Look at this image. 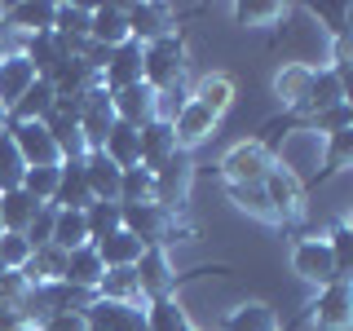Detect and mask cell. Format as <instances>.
I'll return each instance as SVG.
<instances>
[{
    "instance_id": "obj_1",
    "label": "cell",
    "mask_w": 353,
    "mask_h": 331,
    "mask_svg": "<svg viewBox=\"0 0 353 331\" xmlns=\"http://www.w3.org/2000/svg\"><path fill=\"white\" fill-rule=\"evenodd\" d=\"M181 75H185V40L176 31L141 44V84L146 88L163 93V88L181 84Z\"/></svg>"
},
{
    "instance_id": "obj_2",
    "label": "cell",
    "mask_w": 353,
    "mask_h": 331,
    "mask_svg": "<svg viewBox=\"0 0 353 331\" xmlns=\"http://www.w3.org/2000/svg\"><path fill=\"white\" fill-rule=\"evenodd\" d=\"M274 168V154L265 141H239L234 150L221 159V172H225L230 185H261Z\"/></svg>"
},
{
    "instance_id": "obj_3",
    "label": "cell",
    "mask_w": 353,
    "mask_h": 331,
    "mask_svg": "<svg viewBox=\"0 0 353 331\" xmlns=\"http://www.w3.org/2000/svg\"><path fill=\"white\" fill-rule=\"evenodd\" d=\"M119 230H128L141 248H163V234L172 230V212L159 203H119Z\"/></svg>"
},
{
    "instance_id": "obj_4",
    "label": "cell",
    "mask_w": 353,
    "mask_h": 331,
    "mask_svg": "<svg viewBox=\"0 0 353 331\" xmlns=\"http://www.w3.org/2000/svg\"><path fill=\"white\" fill-rule=\"evenodd\" d=\"M5 128H9V137H14L27 168H58L62 163V154L53 146V137L44 132V124H14V119H5Z\"/></svg>"
},
{
    "instance_id": "obj_5",
    "label": "cell",
    "mask_w": 353,
    "mask_h": 331,
    "mask_svg": "<svg viewBox=\"0 0 353 331\" xmlns=\"http://www.w3.org/2000/svg\"><path fill=\"white\" fill-rule=\"evenodd\" d=\"M261 185H265V199H270V208H274V221H279V225H287V221H292V217L305 208V185L296 181V172L279 168V163L270 168V177H265Z\"/></svg>"
},
{
    "instance_id": "obj_6",
    "label": "cell",
    "mask_w": 353,
    "mask_h": 331,
    "mask_svg": "<svg viewBox=\"0 0 353 331\" xmlns=\"http://www.w3.org/2000/svg\"><path fill=\"white\" fill-rule=\"evenodd\" d=\"M132 274H137V287L146 301H163V296H172L176 287V274L168 270V252L163 248H146L132 265Z\"/></svg>"
},
{
    "instance_id": "obj_7",
    "label": "cell",
    "mask_w": 353,
    "mask_h": 331,
    "mask_svg": "<svg viewBox=\"0 0 353 331\" xmlns=\"http://www.w3.org/2000/svg\"><path fill=\"white\" fill-rule=\"evenodd\" d=\"M292 270L301 274V279L318 283V287H327V283H345V279L336 274V261H331V252H327V243H323V239H301V243H296V252H292Z\"/></svg>"
},
{
    "instance_id": "obj_8",
    "label": "cell",
    "mask_w": 353,
    "mask_h": 331,
    "mask_svg": "<svg viewBox=\"0 0 353 331\" xmlns=\"http://www.w3.org/2000/svg\"><path fill=\"white\" fill-rule=\"evenodd\" d=\"M185 190H190V159H185V150H176L172 159L154 172V203H159L163 212H172L185 199Z\"/></svg>"
},
{
    "instance_id": "obj_9",
    "label": "cell",
    "mask_w": 353,
    "mask_h": 331,
    "mask_svg": "<svg viewBox=\"0 0 353 331\" xmlns=\"http://www.w3.org/2000/svg\"><path fill=\"white\" fill-rule=\"evenodd\" d=\"M88 203H93V190H88V177H84V159H62L53 208H62V212H84Z\"/></svg>"
},
{
    "instance_id": "obj_10",
    "label": "cell",
    "mask_w": 353,
    "mask_h": 331,
    "mask_svg": "<svg viewBox=\"0 0 353 331\" xmlns=\"http://www.w3.org/2000/svg\"><path fill=\"white\" fill-rule=\"evenodd\" d=\"M137 132H141V168H146V172H159L163 163L181 150V146H176V137H172L168 119H146Z\"/></svg>"
},
{
    "instance_id": "obj_11",
    "label": "cell",
    "mask_w": 353,
    "mask_h": 331,
    "mask_svg": "<svg viewBox=\"0 0 353 331\" xmlns=\"http://www.w3.org/2000/svg\"><path fill=\"white\" fill-rule=\"evenodd\" d=\"M110 106H115V119L119 124H132V128H141L146 119H154V88L146 84H124V88H115L110 93Z\"/></svg>"
},
{
    "instance_id": "obj_12",
    "label": "cell",
    "mask_w": 353,
    "mask_h": 331,
    "mask_svg": "<svg viewBox=\"0 0 353 331\" xmlns=\"http://www.w3.org/2000/svg\"><path fill=\"white\" fill-rule=\"evenodd\" d=\"M31 84H36L31 62L22 58V53H5V58H0V110H5V119H9V110L18 106V97L27 93Z\"/></svg>"
},
{
    "instance_id": "obj_13",
    "label": "cell",
    "mask_w": 353,
    "mask_h": 331,
    "mask_svg": "<svg viewBox=\"0 0 353 331\" xmlns=\"http://www.w3.org/2000/svg\"><path fill=\"white\" fill-rule=\"evenodd\" d=\"M102 154L115 163L119 172L141 168V132L132 128V124H119V119H115V128H110L106 141H102Z\"/></svg>"
},
{
    "instance_id": "obj_14",
    "label": "cell",
    "mask_w": 353,
    "mask_h": 331,
    "mask_svg": "<svg viewBox=\"0 0 353 331\" xmlns=\"http://www.w3.org/2000/svg\"><path fill=\"white\" fill-rule=\"evenodd\" d=\"M137 80H141V44L137 40H124L119 49H110V62H106V71H102V84L115 93V88L137 84Z\"/></svg>"
},
{
    "instance_id": "obj_15",
    "label": "cell",
    "mask_w": 353,
    "mask_h": 331,
    "mask_svg": "<svg viewBox=\"0 0 353 331\" xmlns=\"http://www.w3.org/2000/svg\"><path fill=\"white\" fill-rule=\"evenodd\" d=\"M340 102H349L345 75H340L336 66H327V71H314V80H309V97H305V115H318V110L340 106Z\"/></svg>"
},
{
    "instance_id": "obj_16",
    "label": "cell",
    "mask_w": 353,
    "mask_h": 331,
    "mask_svg": "<svg viewBox=\"0 0 353 331\" xmlns=\"http://www.w3.org/2000/svg\"><path fill=\"white\" fill-rule=\"evenodd\" d=\"M212 128H216V115L208 106H199V102H185L181 106V115L172 119V137H176V146H194V141H203V137H212Z\"/></svg>"
},
{
    "instance_id": "obj_17",
    "label": "cell",
    "mask_w": 353,
    "mask_h": 331,
    "mask_svg": "<svg viewBox=\"0 0 353 331\" xmlns=\"http://www.w3.org/2000/svg\"><path fill=\"white\" fill-rule=\"evenodd\" d=\"M84 177H88V190H93V199L119 203V177H124V172H119L102 150H88L84 154Z\"/></svg>"
},
{
    "instance_id": "obj_18",
    "label": "cell",
    "mask_w": 353,
    "mask_h": 331,
    "mask_svg": "<svg viewBox=\"0 0 353 331\" xmlns=\"http://www.w3.org/2000/svg\"><path fill=\"white\" fill-rule=\"evenodd\" d=\"M88 40L106 44V49H119L124 40H132L124 5H102V9H93V27H88Z\"/></svg>"
},
{
    "instance_id": "obj_19",
    "label": "cell",
    "mask_w": 353,
    "mask_h": 331,
    "mask_svg": "<svg viewBox=\"0 0 353 331\" xmlns=\"http://www.w3.org/2000/svg\"><path fill=\"white\" fill-rule=\"evenodd\" d=\"M102 274H106V265H102V257H97V248H93V243H84V248L66 252V274H62V283L93 287V292H97Z\"/></svg>"
},
{
    "instance_id": "obj_20",
    "label": "cell",
    "mask_w": 353,
    "mask_h": 331,
    "mask_svg": "<svg viewBox=\"0 0 353 331\" xmlns=\"http://www.w3.org/2000/svg\"><path fill=\"white\" fill-rule=\"evenodd\" d=\"M124 14H128V31H132L137 44H150V40H159V36L172 31L168 9L163 5H132V9H124Z\"/></svg>"
},
{
    "instance_id": "obj_21",
    "label": "cell",
    "mask_w": 353,
    "mask_h": 331,
    "mask_svg": "<svg viewBox=\"0 0 353 331\" xmlns=\"http://www.w3.org/2000/svg\"><path fill=\"white\" fill-rule=\"evenodd\" d=\"M53 102H58V93H53V80H36L27 93L18 97V106L9 110V119H14V124H40V119L53 110Z\"/></svg>"
},
{
    "instance_id": "obj_22",
    "label": "cell",
    "mask_w": 353,
    "mask_h": 331,
    "mask_svg": "<svg viewBox=\"0 0 353 331\" xmlns=\"http://www.w3.org/2000/svg\"><path fill=\"white\" fill-rule=\"evenodd\" d=\"M53 18H58V5L49 0H31V5H9L5 9V27H18L27 36H40V31H53Z\"/></svg>"
},
{
    "instance_id": "obj_23",
    "label": "cell",
    "mask_w": 353,
    "mask_h": 331,
    "mask_svg": "<svg viewBox=\"0 0 353 331\" xmlns=\"http://www.w3.org/2000/svg\"><path fill=\"white\" fill-rule=\"evenodd\" d=\"M40 208L44 203H36L22 185H18V190H5V194H0V221H5V234H22Z\"/></svg>"
},
{
    "instance_id": "obj_24",
    "label": "cell",
    "mask_w": 353,
    "mask_h": 331,
    "mask_svg": "<svg viewBox=\"0 0 353 331\" xmlns=\"http://www.w3.org/2000/svg\"><path fill=\"white\" fill-rule=\"evenodd\" d=\"M93 248H97V257H102V265H106V270H124V265H137V257L146 252L137 239L128 234V230H115V234L97 239Z\"/></svg>"
},
{
    "instance_id": "obj_25",
    "label": "cell",
    "mask_w": 353,
    "mask_h": 331,
    "mask_svg": "<svg viewBox=\"0 0 353 331\" xmlns=\"http://www.w3.org/2000/svg\"><path fill=\"white\" fill-rule=\"evenodd\" d=\"M349 309H353L349 283H327L323 296L314 301V314H318V323H323V327H345L349 323Z\"/></svg>"
},
{
    "instance_id": "obj_26",
    "label": "cell",
    "mask_w": 353,
    "mask_h": 331,
    "mask_svg": "<svg viewBox=\"0 0 353 331\" xmlns=\"http://www.w3.org/2000/svg\"><path fill=\"white\" fill-rule=\"evenodd\" d=\"M190 102H199V106H208L212 115L221 119V110H225L230 102H234V80L230 75H203V80L194 84V93H190Z\"/></svg>"
},
{
    "instance_id": "obj_27",
    "label": "cell",
    "mask_w": 353,
    "mask_h": 331,
    "mask_svg": "<svg viewBox=\"0 0 353 331\" xmlns=\"http://www.w3.org/2000/svg\"><path fill=\"white\" fill-rule=\"evenodd\" d=\"M97 296H102V301H119V305L141 301V287H137V274H132V265H124V270H106L102 283H97Z\"/></svg>"
},
{
    "instance_id": "obj_28",
    "label": "cell",
    "mask_w": 353,
    "mask_h": 331,
    "mask_svg": "<svg viewBox=\"0 0 353 331\" xmlns=\"http://www.w3.org/2000/svg\"><path fill=\"white\" fill-rule=\"evenodd\" d=\"M88 27H93V9L88 5H58V18H53V31L66 40H88Z\"/></svg>"
},
{
    "instance_id": "obj_29",
    "label": "cell",
    "mask_w": 353,
    "mask_h": 331,
    "mask_svg": "<svg viewBox=\"0 0 353 331\" xmlns=\"http://www.w3.org/2000/svg\"><path fill=\"white\" fill-rule=\"evenodd\" d=\"M309 80H314V71H309V66H287V71L279 75V84H274V88H279V97H283L287 106H292V110H301V115H305Z\"/></svg>"
},
{
    "instance_id": "obj_30",
    "label": "cell",
    "mask_w": 353,
    "mask_h": 331,
    "mask_svg": "<svg viewBox=\"0 0 353 331\" xmlns=\"http://www.w3.org/2000/svg\"><path fill=\"white\" fill-rule=\"evenodd\" d=\"M88 243V225H84V212H62L58 208V221H53V248L62 252H75Z\"/></svg>"
},
{
    "instance_id": "obj_31",
    "label": "cell",
    "mask_w": 353,
    "mask_h": 331,
    "mask_svg": "<svg viewBox=\"0 0 353 331\" xmlns=\"http://www.w3.org/2000/svg\"><path fill=\"white\" fill-rule=\"evenodd\" d=\"M84 225H88V243L106 239L119 230V203H106V199H93V203L84 208Z\"/></svg>"
},
{
    "instance_id": "obj_32",
    "label": "cell",
    "mask_w": 353,
    "mask_h": 331,
    "mask_svg": "<svg viewBox=\"0 0 353 331\" xmlns=\"http://www.w3.org/2000/svg\"><path fill=\"white\" fill-rule=\"evenodd\" d=\"M22 172H27V163H22L14 137H9V128H0V194H5V190H18V185H22Z\"/></svg>"
},
{
    "instance_id": "obj_33",
    "label": "cell",
    "mask_w": 353,
    "mask_h": 331,
    "mask_svg": "<svg viewBox=\"0 0 353 331\" xmlns=\"http://www.w3.org/2000/svg\"><path fill=\"white\" fill-rule=\"evenodd\" d=\"M141 314H146V331H185V314L176 309L172 296H163V301H150Z\"/></svg>"
},
{
    "instance_id": "obj_34",
    "label": "cell",
    "mask_w": 353,
    "mask_h": 331,
    "mask_svg": "<svg viewBox=\"0 0 353 331\" xmlns=\"http://www.w3.org/2000/svg\"><path fill=\"white\" fill-rule=\"evenodd\" d=\"M119 203H154V172L128 168L119 177Z\"/></svg>"
},
{
    "instance_id": "obj_35",
    "label": "cell",
    "mask_w": 353,
    "mask_h": 331,
    "mask_svg": "<svg viewBox=\"0 0 353 331\" xmlns=\"http://www.w3.org/2000/svg\"><path fill=\"white\" fill-rule=\"evenodd\" d=\"M58 168H27L22 172V190L36 199V203H53V194H58Z\"/></svg>"
},
{
    "instance_id": "obj_36",
    "label": "cell",
    "mask_w": 353,
    "mask_h": 331,
    "mask_svg": "<svg viewBox=\"0 0 353 331\" xmlns=\"http://www.w3.org/2000/svg\"><path fill=\"white\" fill-rule=\"evenodd\" d=\"M349 159H353V128L331 132V141H327V163H323V172H318V181H327L331 172H340Z\"/></svg>"
},
{
    "instance_id": "obj_37",
    "label": "cell",
    "mask_w": 353,
    "mask_h": 331,
    "mask_svg": "<svg viewBox=\"0 0 353 331\" xmlns=\"http://www.w3.org/2000/svg\"><path fill=\"white\" fill-rule=\"evenodd\" d=\"M323 243H327L331 261H336V274L349 283V265H353V230H349V225H336V230H331V239H323Z\"/></svg>"
},
{
    "instance_id": "obj_38",
    "label": "cell",
    "mask_w": 353,
    "mask_h": 331,
    "mask_svg": "<svg viewBox=\"0 0 353 331\" xmlns=\"http://www.w3.org/2000/svg\"><path fill=\"white\" fill-rule=\"evenodd\" d=\"M230 199H234L243 212H252L261 221H274V208H270V199H265V185H230Z\"/></svg>"
},
{
    "instance_id": "obj_39",
    "label": "cell",
    "mask_w": 353,
    "mask_h": 331,
    "mask_svg": "<svg viewBox=\"0 0 353 331\" xmlns=\"http://www.w3.org/2000/svg\"><path fill=\"white\" fill-rule=\"evenodd\" d=\"M309 128H318V132H345V128H353V106L349 102H340V106H327V110H318V115H309L305 119Z\"/></svg>"
},
{
    "instance_id": "obj_40",
    "label": "cell",
    "mask_w": 353,
    "mask_h": 331,
    "mask_svg": "<svg viewBox=\"0 0 353 331\" xmlns=\"http://www.w3.org/2000/svg\"><path fill=\"white\" fill-rule=\"evenodd\" d=\"M225 331H274V314L265 305H243L225 323Z\"/></svg>"
},
{
    "instance_id": "obj_41",
    "label": "cell",
    "mask_w": 353,
    "mask_h": 331,
    "mask_svg": "<svg viewBox=\"0 0 353 331\" xmlns=\"http://www.w3.org/2000/svg\"><path fill=\"white\" fill-rule=\"evenodd\" d=\"M53 221H58V208H53V203H44L40 212L31 217V225L22 230V239L31 243V252H36V248H44V243H53Z\"/></svg>"
},
{
    "instance_id": "obj_42",
    "label": "cell",
    "mask_w": 353,
    "mask_h": 331,
    "mask_svg": "<svg viewBox=\"0 0 353 331\" xmlns=\"http://www.w3.org/2000/svg\"><path fill=\"white\" fill-rule=\"evenodd\" d=\"M31 261V243L22 234H0V265L5 270H22Z\"/></svg>"
},
{
    "instance_id": "obj_43",
    "label": "cell",
    "mask_w": 353,
    "mask_h": 331,
    "mask_svg": "<svg viewBox=\"0 0 353 331\" xmlns=\"http://www.w3.org/2000/svg\"><path fill=\"white\" fill-rule=\"evenodd\" d=\"M314 14H318V18H327V22H331L327 31H336V36H345V31H349V27H345V18H349V9H345V5H314Z\"/></svg>"
},
{
    "instance_id": "obj_44",
    "label": "cell",
    "mask_w": 353,
    "mask_h": 331,
    "mask_svg": "<svg viewBox=\"0 0 353 331\" xmlns=\"http://www.w3.org/2000/svg\"><path fill=\"white\" fill-rule=\"evenodd\" d=\"M40 331H88L84 314H53L49 323H40Z\"/></svg>"
},
{
    "instance_id": "obj_45",
    "label": "cell",
    "mask_w": 353,
    "mask_h": 331,
    "mask_svg": "<svg viewBox=\"0 0 353 331\" xmlns=\"http://www.w3.org/2000/svg\"><path fill=\"white\" fill-rule=\"evenodd\" d=\"M0 331H27V318L14 305H0Z\"/></svg>"
},
{
    "instance_id": "obj_46",
    "label": "cell",
    "mask_w": 353,
    "mask_h": 331,
    "mask_svg": "<svg viewBox=\"0 0 353 331\" xmlns=\"http://www.w3.org/2000/svg\"><path fill=\"white\" fill-rule=\"evenodd\" d=\"M234 14H239V22H252V18H274V14H279V5H239Z\"/></svg>"
},
{
    "instance_id": "obj_47",
    "label": "cell",
    "mask_w": 353,
    "mask_h": 331,
    "mask_svg": "<svg viewBox=\"0 0 353 331\" xmlns=\"http://www.w3.org/2000/svg\"><path fill=\"white\" fill-rule=\"evenodd\" d=\"M0 128H5V110H0Z\"/></svg>"
},
{
    "instance_id": "obj_48",
    "label": "cell",
    "mask_w": 353,
    "mask_h": 331,
    "mask_svg": "<svg viewBox=\"0 0 353 331\" xmlns=\"http://www.w3.org/2000/svg\"><path fill=\"white\" fill-rule=\"evenodd\" d=\"M0 234H5V221H0Z\"/></svg>"
},
{
    "instance_id": "obj_49",
    "label": "cell",
    "mask_w": 353,
    "mask_h": 331,
    "mask_svg": "<svg viewBox=\"0 0 353 331\" xmlns=\"http://www.w3.org/2000/svg\"><path fill=\"white\" fill-rule=\"evenodd\" d=\"M0 36H5V22H0Z\"/></svg>"
},
{
    "instance_id": "obj_50",
    "label": "cell",
    "mask_w": 353,
    "mask_h": 331,
    "mask_svg": "<svg viewBox=\"0 0 353 331\" xmlns=\"http://www.w3.org/2000/svg\"><path fill=\"white\" fill-rule=\"evenodd\" d=\"M185 331H190V327H185Z\"/></svg>"
}]
</instances>
